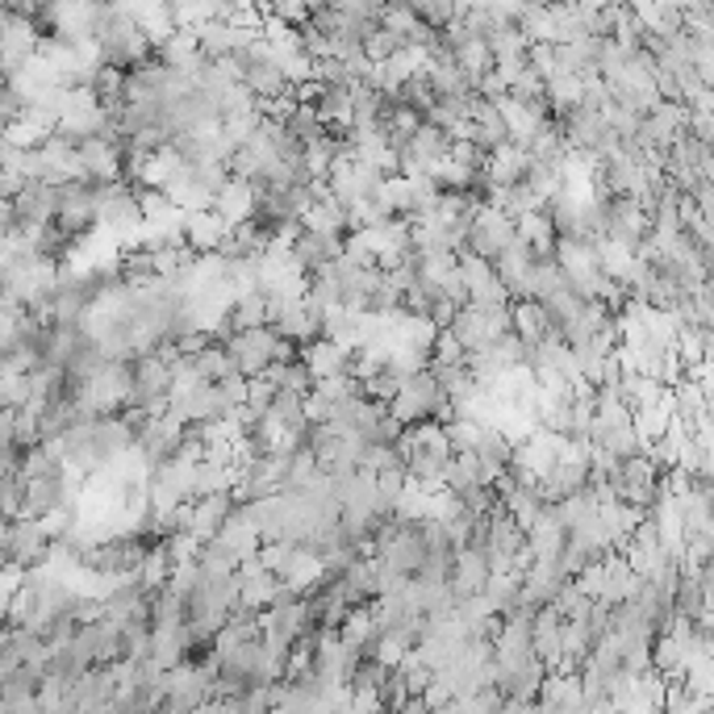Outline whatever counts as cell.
I'll return each instance as SVG.
<instances>
[{"label":"cell","instance_id":"7a4b0ae2","mask_svg":"<svg viewBox=\"0 0 714 714\" xmlns=\"http://www.w3.org/2000/svg\"><path fill=\"white\" fill-rule=\"evenodd\" d=\"M455 272H460V284L469 293V305H510V293L493 276L489 260H476V255L464 251V255H455Z\"/></svg>","mask_w":714,"mask_h":714},{"label":"cell","instance_id":"5b68a950","mask_svg":"<svg viewBox=\"0 0 714 714\" xmlns=\"http://www.w3.org/2000/svg\"><path fill=\"white\" fill-rule=\"evenodd\" d=\"M75 150H80V164H84V180L88 185H113V180H122V147L117 143L84 138V143H75Z\"/></svg>","mask_w":714,"mask_h":714},{"label":"cell","instance_id":"ac0fdd59","mask_svg":"<svg viewBox=\"0 0 714 714\" xmlns=\"http://www.w3.org/2000/svg\"><path fill=\"white\" fill-rule=\"evenodd\" d=\"M188 714H222V702H218V697H206L201 706H192Z\"/></svg>","mask_w":714,"mask_h":714},{"label":"cell","instance_id":"52a82bcc","mask_svg":"<svg viewBox=\"0 0 714 714\" xmlns=\"http://www.w3.org/2000/svg\"><path fill=\"white\" fill-rule=\"evenodd\" d=\"M510 335L523 338V347H539L552 335H560L539 301H510Z\"/></svg>","mask_w":714,"mask_h":714},{"label":"cell","instance_id":"7c38bea8","mask_svg":"<svg viewBox=\"0 0 714 714\" xmlns=\"http://www.w3.org/2000/svg\"><path fill=\"white\" fill-rule=\"evenodd\" d=\"M243 88L255 96V101H276V96L293 93L272 63H243Z\"/></svg>","mask_w":714,"mask_h":714},{"label":"cell","instance_id":"e0dca14e","mask_svg":"<svg viewBox=\"0 0 714 714\" xmlns=\"http://www.w3.org/2000/svg\"><path fill=\"white\" fill-rule=\"evenodd\" d=\"M431 364H443V368H448V364H464V347L455 343V335H451V330H439V335H434Z\"/></svg>","mask_w":714,"mask_h":714},{"label":"cell","instance_id":"9c48e42d","mask_svg":"<svg viewBox=\"0 0 714 714\" xmlns=\"http://www.w3.org/2000/svg\"><path fill=\"white\" fill-rule=\"evenodd\" d=\"M347 359H351V351L338 347V343H330V338H314V343L301 347V364H305V372L314 376V385L347 372Z\"/></svg>","mask_w":714,"mask_h":714},{"label":"cell","instance_id":"8992f818","mask_svg":"<svg viewBox=\"0 0 714 714\" xmlns=\"http://www.w3.org/2000/svg\"><path fill=\"white\" fill-rule=\"evenodd\" d=\"M234 514V497L230 493H218V497H197L192 502V514H188V539L192 544H209L218 539V531L225 526V518Z\"/></svg>","mask_w":714,"mask_h":714},{"label":"cell","instance_id":"3957f363","mask_svg":"<svg viewBox=\"0 0 714 714\" xmlns=\"http://www.w3.org/2000/svg\"><path fill=\"white\" fill-rule=\"evenodd\" d=\"M272 330H276V338L293 343V347L314 343V338L322 335V305L318 301H309V293L301 301H288L281 309V318L272 322Z\"/></svg>","mask_w":714,"mask_h":714},{"label":"cell","instance_id":"277c9868","mask_svg":"<svg viewBox=\"0 0 714 714\" xmlns=\"http://www.w3.org/2000/svg\"><path fill=\"white\" fill-rule=\"evenodd\" d=\"M255 206H260V185H246V180H234V176L213 192V213L225 225L255 222Z\"/></svg>","mask_w":714,"mask_h":714},{"label":"cell","instance_id":"5bb4252c","mask_svg":"<svg viewBox=\"0 0 714 714\" xmlns=\"http://www.w3.org/2000/svg\"><path fill=\"white\" fill-rule=\"evenodd\" d=\"M544 101H552V105H556L560 113L581 109V101H585V80H581V75H552V80H547Z\"/></svg>","mask_w":714,"mask_h":714},{"label":"cell","instance_id":"ba28073f","mask_svg":"<svg viewBox=\"0 0 714 714\" xmlns=\"http://www.w3.org/2000/svg\"><path fill=\"white\" fill-rule=\"evenodd\" d=\"M230 234V225L213 213V209H201V213H185V246L192 255H213L222 239Z\"/></svg>","mask_w":714,"mask_h":714},{"label":"cell","instance_id":"4fadbf2b","mask_svg":"<svg viewBox=\"0 0 714 714\" xmlns=\"http://www.w3.org/2000/svg\"><path fill=\"white\" fill-rule=\"evenodd\" d=\"M335 636L343 639L347 648H356V652H364V648H368V643H372V639L380 636V631H376V622H372V610H368V601H364V606H351V610H347V619L338 622Z\"/></svg>","mask_w":714,"mask_h":714},{"label":"cell","instance_id":"2e32d148","mask_svg":"<svg viewBox=\"0 0 714 714\" xmlns=\"http://www.w3.org/2000/svg\"><path fill=\"white\" fill-rule=\"evenodd\" d=\"M272 401H276V389L263 376H251L246 380V410L255 413V418H263V413L272 410Z\"/></svg>","mask_w":714,"mask_h":714},{"label":"cell","instance_id":"6da1fadb","mask_svg":"<svg viewBox=\"0 0 714 714\" xmlns=\"http://www.w3.org/2000/svg\"><path fill=\"white\" fill-rule=\"evenodd\" d=\"M448 330L464 347V356L489 351L497 338L510 335V305H464V309H455Z\"/></svg>","mask_w":714,"mask_h":714},{"label":"cell","instance_id":"30bf717a","mask_svg":"<svg viewBox=\"0 0 714 714\" xmlns=\"http://www.w3.org/2000/svg\"><path fill=\"white\" fill-rule=\"evenodd\" d=\"M218 544H222L234 560H246V556H255V552H260V544H263L260 526L246 518L243 506H234V514H230V518H225V526L218 531Z\"/></svg>","mask_w":714,"mask_h":714},{"label":"cell","instance_id":"9a60e30c","mask_svg":"<svg viewBox=\"0 0 714 714\" xmlns=\"http://www.w3.org/2000/svg\"><path fill=\"white\" fill-rule=\"evenodd\" d=\"M293 552L297 547L293 544H284V539H276V544H260V564H263V573H272V577H284V568H288V560H293Z\"/></svg>","mask_w":714,"mask_h":714},{"label":"cell","instance_id":"8fae6325","mask_svg":"<svg viewBox=\"0 0 714 714\" xmlns=\"http://www.w3.org/2000/svg\"><path fill=\"white\" fill-rule=\"evenodd\" d=\"M514 239H523L535 260H552V246H556L560 234H556V225L547 218V209H535V213L514 218Z\"/></svg>","mask_w":714,"mask_h":714}]
</instances>
